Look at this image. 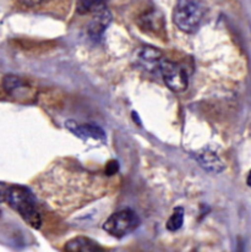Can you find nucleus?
I'll return each mask as SVG.
<instances>
[{
  "instance_id": "nucleus-1",
  "label": "nucleus",
  "mask_w": 251,
  "mask_h": 252,
  "mask_svg": "<svg viewBox=\"0 0 251 252\" xmlns=\"http://www.w3.org/2000/svg\"><path fill=\"white\" fill-rule=\"evenodd\" d=\"M6 202L10 207L21 216V218L31 228L39 229L42 226V217L37 210L36 201L31 191L22 186H11L7 189Z\"/></svg>"
},
{
  "instance_id": "nucleus-2",
  "label": "nucleus",
  "mask_w": 251,
  "mask_h": 252,
  "mask_svg": "<svg viewBox=\"0 0 251 252\" xmlns=\"http://www.w3.org/2000/svg\"><path fill=\"white\" fill-rule=\"evenodd\" d=\"M203 19V6L200 0H178L173 11V21L180 31L194 33Z\"/></svg>"
},
{
  "instance_id": "nucleus-3",
  "label": "nucleus",
  "mask_w": 251,
  "mask_h": 252,
  "mask_svg": "<svg viewBox=\"0 0 251 252\" xmlns=\"http://www.w3.org/2000/svg\"><path fill=\"white\" fill-rule=\"evenodd\" d=\"M140 225V218L132 210H122L115 212L103 224V229L109 235L122 239L136 230Z\"/></svg>"
},
{
  "instance_id": "nucleus-4",
  "label": "nucleus",
  "mask_w": 251,
  "mask_h": 252,
  "mask_svg": "<svg viewBox=\"0 0 251 252\" xmlns=\"http://www.w3.org/2000/svg\"><path fill=\"white\" fill-rule=\"evenodd\" d=\"M159 72L163 77V81L170 91L182 93L187 91L189 80L185 70L177 63L163 58L159 65Z\"/></svg>"
},
{
  "instance_id": "nucleus-5",
  "label": "nucleus",
  "mask_w": 251,
  "mask_h": 252,
  "mask_svg": "<svg viewBox=\"0 0 251 252\" xmlns=\"http://www.w3.org/2000/svg\"><path fill=\"white\" fill-rule=\"evenodd\" d=\"M136 64L142 69L149 72H155L156 70L159 71V65L163 59L160 50L153 47H141L135 53Z\"/></svg>"
},
{
  "instance_id": "nucleus-6",
  "label": "nucleus",
  "mask_w": 251,
  "mask_h": 252,
  "mask_svg": "<svg viewBox=\"0 0 251 252\" xmlns=\"http://www.w3.org/2000/svg\"><path fill=\"white\" fill-rule=\"evenodd\" d=\"M65 126H66L70 132L76 135L77 137L82 138V140H94L99 141V142H104L105 141L104 131L96 125L77 124L74 120H67L65 123Z\"/></svg>"
},
{
  "instance_id": "nucleus-7",
  "label": "nucleus",
  "mask_w": 251,
  "mask_h": 252,
  "mask_svg": "<svg viewBox=\"0 0 251 252\" xmlns=\"http://www.w3.org/2000/svg\"><path fill=\"white\" fill-rule=\"evenodd\" d=\"M110 22H112V14L107 7H103L98 11L94 12V16L90 21L89 27H87L89 36L94 41H98L105 32V30L108 29Z\"/></svg>"
},
{
  "instance_id": "nucleus-8",
  "label": "nucleus",
  "mask_w": 251,
  "mask_h": 252,
  "mask_svg": "<svg viewBox=\"0 0 251 252\" xmlns=\"http://www.w3.org/2000/svg\"><path fill=\"white\" fill-rule=\"evenodd\" d=\"M200 167L211 174H220L225 169V164L220 156L211 150H201L194 155Z\"/></svg>"
},
{
  "instance_id": "nucleus-9",
  "label": "nucleus",
  "mask_w": 251,
  "mask_h": 252,
  "mask_svg": "<svg viewBox=\"0 0 251 252\" xmlns=\"http://www.w3.org/2000/svg\"><path fill=\"white\" fill-rule=\"evenodd\" d=\"M65 252H105L98 243L86 236H76L67 241L64 246Z\"/></svg>"
},
{
  "instance_id": "nucleus-10",
  "label": "nucleus",
  "mask_w": 251,
  "mask_h": 252,
  "mask_svg": "<svg viewBox=\"0 0 251 252\" xmlns=\"http://www.w3.org/2000/svg\"><path fill=\"white\" fill-rule=\"evenodd\" d=\"M105 2L107 0H79L76 10L80 15L94 14V12L105 7Z\"/></svg>"
},
{
  "instance_id": "nucleus-11",
  "label": "nucleus",
  "mask_w": 251,
  "mask_h": 252,
  "mask_svg": "<svg viewBox=\"0 0 251 252\" xmlns=\"http://www.w3.org/2000/svg\"><path fill=\"white\" fill-rule=\"evenodd\" d=\"M184 223V210L183 208H177L173 212L172 216L169 217L167 221V229L169 231H177L182 228Z\"/></svg>"
},
{
  "instance_id": "nucleus-12",
  "label": "nucleus",
  "mask_w": 251,
  "mask_h": 252,
  "mask_svg": "<svg viewBox=\"0 0 251 252\" xmlns=\"http://www.w3.org/2000/svg\"><path fill=\"white\" fill-rule=\"evenodd\" d=\"M2 86H4V90L7 92H12V91L17 90V88L22 87L24 82L20 77L15 76V75H6L2 80Z\"/></svg>"
},
{
  "instance_id": "nucleus-13",
  "label": "nucleus",
  "mask_w": 251,
  "mask_h": 252,
  "mask_svg": "<svg viewBox=\"0 0 251 252\" xmlns=\"http://www.w3.org/2000/svg\"><path fill=\"white\" fill-rule=\"evenodd\" d=\"M118 169H119V164H118L117 160H110L107 164V167H105V173L108 175H113V174L117 173Z\"/></svg>"
},
{
  "instance_id": "nucleus-14",
  "label": "nucleus",
  "mask_w": 251,
  "mask_h": 252,
  "mask_svg": "<svg viewBox=\"0 0 251 252\" xmlns=\"http://www.w3.org/2000/svg\"><path fill=\"white\" fill-rule=\"evenodd\" d=\"M7 189L5 185L0 184V202H4L6 201V195H7Z\"/></svg>"
},
{
  "instance_id": "nucleus-15",
  "label": "nucleus",
  "mask_w": 251,
  "mask_h": 252,
  "mask_svg": "<svg viewBox=\"0 0 251 252\" xmlns=\"http://www.w3.org/2000/svg\"><path fill=\"white\" fill-rule=\"evenodd\" d=\"M26 5H30V6H34V5L43 4V2L48 1V0H22Z\"/></svg>"
},
{
  "instance_id": "nucleus-16",
  "label": "nucleus",
  "mask_w": 251,
  "mask_h": 252,
  "mask_svg": "<svg viewBox=\"0 0 251 252\" xmlns=\"http://www.w3.org/2000/svg\"><path fill=\"white\" fill-rule=\"evenodd\" d=\"M247 184L251 188V170H250L249 175H248V178H247Z\"/></svg>"
},
{
  "instance_id": "nucleus-17",
  "label": "nucleus",
  "mask_w": 251,
  "mask_h": 252,
  "mask_svg": "<svg viewBox=\"0 0 251 252\" xmlns=\"http://www.w3.org/2000/svg\"><path fill=\"white\" fill-rule=\"evenodd\" d=\"M0 216H1V213H0Z\"/></svg>"
}]
</instances>
